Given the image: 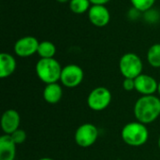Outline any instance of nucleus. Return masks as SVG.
I'll return each mask as SVG.
<instances>
[{
    "label": "nucleus",
    "instance_id": "nucleus-22",
    "mask_svg": "<svg viewBox=\"0 0 160 160\" xmlns=\"http://www.w3.org/2000/svg\"><path fill=\"white\" fill-rule=\"evenodd\" d=\"M140 13H142L140 10H138L137 8H135L132 7V8L129 10L128 16H129V18H131L132 20H137V19L140 17Z\"/></svg>",
    "mask_w": 160,
    "mask_h": 160
},
{
    "label": "nucleus",
    "instance_id": "nucleus-25",
    "mask_svg": "<svg viewBox=\"0 0 160 160\" xmlns=\"http://www.w3.org/2000/svg\"><path fill=\"white\" fill-rule=\"evenodd\" d=\"M38 160H54V159L50 158H40V159H38Z\"/></svg>",
    "mask_w": 160,
    "mask_h": 160
},
{
    "label": "nucleus",
    "instance_id": "nucleus-10",
    "mask_svg": "<svg viewBox=\"0 0 160 160\" xmlns=\"http://www.w3.org/2000/svg\"><path fill=\"white\" fill-rule=\"evenodd\" d=\"M158 82L157 80L147 74L142 73L135 79V90L142 96H151L158 92Z\"/></svg>",
    "mask_w": 160,
    "mask_h": 160
},
{
    "label": "nucleus",
    "instance_id": "nucleus-12",
    "mask_svg": "<svg viewBox=\"0 0 160 160\" xmlns=\"http://www.w3.org/2000/svg\"><path fill=\"white\" fill-rule=\"evenodd\" d=\"M16 145L10 135H2L0 138V160L15 159Z\"/></svg>",
    "mask_w": 160,
    "mask_h": 160
},
{
    "label": "nucleus",
    "instance_id": "nucleus-18",
    "mask_svg": "<svg viewBox=\"0 0 160 160\" xmlns=\"http://www.w3.org/2000/svg\"><path fill=\"white\" fill-rule=\"evenodd\" d=\"M157 0H130L133 8H137L141 12H146L151 9L156 4Z\"/></svg>",
    "mask_w": 160,
    "mask_h": 160
},
{
    "label": "nucleus",
    "instance_id": "nucleus-23",
    "mask_svg": "<svg viewBox=\"0 0 160 160\" xmlns=\"http://www.w3.org/2000/svg\"><path fill=\"white\" fill-rule=\"evenodd\" d=\"M89 1H90L91 5H102V6H106V4H108L112 0H89Z\"/></svg>",
    "mask_w": 160,
    "mask_h": 160
},
{
    "label": "nucleus",
    "instance_id": "nucleus-14",
    "mask_svg": "<svg viewBox=\"0 0 160 160\" xmlns=\"http://www.w3.org/2000/svg\"><path fill=\"white\" fill-rule=\"evenodd\" d=\"M63 96V88L58 82L49 83L43 89V98L49 104L58 103Z\"/></svg>",
    "mask_w": 160,
    "mask_h": 160
},
{
    "label": "nucleus",
    "instance_id": "nucleus-4",
    "mask_svg": "<svg viewBox=\"0 0 160 160\" xmlns=\"http://www.w3.org/2000/svg\"><path fill=\"white\" fill-rule=\"evenodd\" d=\"M143 63L141 57L134 52H127L119 60V70L124 78L136 79L142 73Z\"/></svg>",
    "mask_w": 160,
    "mask_h": 160
},
{
    "label": "nucleus",
    "instance_id": "nucleus-2",
    "mask_svg": "<svg viewBox=\"0 0 160 160\" xmlns=\"http://www.w3.org/2000/svg\"><path fill=\"white\" fill-rule=\"evenodd\" d=\"M121 137L125 143L132 147H140L144 145L149 138V131L146 125L136 122H130L127 124L122 131Z\"/></svg>",
    "mask_w": 160,
    "mask_h": 160
},
{
    "label": "nucleus",
    "instance_id": "nucleus-9",
    "mask_svg": "<svg viewBox=\"0 0 160 160\" xmlns=\"http://www.w3.org/2000/svg\"><path fill=\"white\" fill-rule=\"evenodd\" d=\"M87 14L90 22L97 27H104L111 21V13L106 6L92 5Z\"/></svg>",
    "mask_w": 160,
    "mask_h": 160
},
{
    "label": "nucleus",
    "instance_id": "nucleus-5",
    "mask_svg": "<svg viewBox=\"0 0 160 160\" xmlns=\"http://www.w3.org/2000/svg\"><path fill=\"white\" fill-rule=\"evenodd\" d=\"M112 93L108 88L98 86L94 88L88 95L87 105L92 111L101 112L109 107L112 102Z\"/></svg>",
    "mask_w": 160,
    "mask_h": 160
},
{
    "label": "nucleus",
    "instance_id": "nucleus-16",
    "mask_svg": "<svg viewBox=\"0 0 160 160\" xmlns=\"http://www.w3.org/2000/svg\"><path fill=\"white\" fill-rule=\"evenodd\" d=\"M56 53V47L55 45L49 40H44L39 42L38 54L40 58H54Z\"/></svg>",
    "mask_w": 160,
    "mask_h": 160
},
{
    "label": "nucleus",
    "instance_id": "nucleus-27",
    "mask_svg": "<svg viewBox=\"0 0 160 160\" xmlns=\"http://www.w3.org/2000/svg\"><path fill=\"white\" fill-rule=\"evenodd\" d=\"M158 147H159V149H160V136H159V138H158Z\"/></svg>",
    "mask_w": 160,
    "mask_h": 160
},
{
    "label": "nucleus",
    "instance_id": "nucleus-21",
    "mask_svg": "<svg viewBox=\"0 0 160 160\" xmlns=\"http://www.w3.org/2000/svg\"><path fill=\"white\" fill-rule=\"evenodd\" d=\"M123 88L129 92L135 89V79H129V78H125L123 82Z\"/></svg>",
    "mask_w": 160,
    "mask_h": 160
},
{
    "label": "nucleus",
    "instance_id": "nucleus-8",
    "mask_svg": "<svg viewBox=\"0 0 160 160\" xmlns=\"http://www.w3.org/2000/svg\"><path fill=\"white\" fill-rule=\"evenodd\" d=\"M39 41L36 37L33 36H25L19 38L13 47L14 52L19 57H29L38 53Z\"/></svg>",
    "mask_w": 160,
    "mask_h": 160
},
{
    "label": "nucleus",
    "instance_id": "nucleus-17",
    "mask_svg": "<svg viewBox=\"0 0 160 160\" xmlns=\"http://www.w3.org/2000/svg\"><path fill=\"white\" fill-rule=\"evenodd\" d=\"M68 3L70 10L75 14H83L88 12L92 6L89 0H70Z\"/></svg>",
    "mask_w": 160,
    "mask_h": 160
},
{
    "label": "nucleus",
    "instance_id": "nucleus-7",
    "mask_svg": "<svg viewBox=\"0 0 160 160\" xmlns=\"http://www.w3.org/2000/svg\"><path fill=\"white\" fill-rule=\"evenodd\" d=\"M84 78L82 68L75 64H69L63 68L60 82L62 85L68 88H75L79 86Z\"/></svg>",
    "mask_w": 160,
    "mask_h": 160
},
{
    "label": "nucleus",
    "instance_id": "nucleus-15",
    "mask_svg": "<svg viewBox=\"0 0 160 160\" xmlns=\"http://www.w3.org/2000/svg\"><path fill=\"white\" fill-rule=\"evenodd\" d=\"M146 59L148 64L155 68H160V43H155L153 44L147 51L146 53Z\"/></svg>",
    "mask_w": 160,
    "mask_h": 160
},
{
    "label": "nucleus",
    "instance_id": "nucleus-19",
    "mask_svg": "<svg viewBox=\"0 0 160 160\" xmlns=\"http://www.w3.org/2000/svg\"><path fill=\"white\" fill-rule=\"evenodd\" d=\"M10 137L12 138L13 142H14L16 144H22V143H23V142H25L26 138H27L26 132H25L23 129H22V128L17 129L15 132H13V133L10 135Z\"/></svg>",
    "mask_w": 160,
    "mask_h": 160
},
{
    "label": "nucleus",
    "instance_id": "nucleus-11",
    "mask_svg": "<svg viewBox=\"0 0 160 160\" xmlns=\"http://www.w3.org/2000/svg\"><path fill=\"white\" fill-rule=\"evenodd\" d=\"M21 123V117L17 111L13 109L7 110L1 117V128L4 134L11 135L17 129H19Z\"/></svg>",
    "mask_w": 160,
    "mask_h": 160
},
{
    "label": "nucleus",
    "instance_id": "nucleus-26",
    "mask_svg": "<svg viewBox=\"0 0 160 160\" xmlns=\"http://www.w3.org/2000/svg\"><path fill=\"white\" fill-rule=\"evenodd\" d=\"M158 94H159V96H160V82H158Z\"/></svg>",
    "mask_w": 160,
    "mask_h": 160
},
{
    "label": "nucleus",
    "instance_id": "nucleus-20",
    "mask_svg": "<svg viewBox=\"0 0 160 160\" xmlns=\"http://www.w3.org/2000/svg\"><path fill=\"white\" fill-rule=\"evenodd\" d=\"M144 13H145L144 18H145V20H146L147 22H158V19H159L158 13L156 10H154L153 8L147 10V11L144 12Z\"/></svg>",
    "mask_w": 160,
    "mask_h": 160
},
{
    "label": "nucleus",
    "instance_id": "nucleus-24",
    "mask_svg": "<svg viewBox=\"0 0 160 160\" xmlns=\"http://www.w3.org/2000/svg\"><path fill=\"white\" fill-rule=\"evenodd\" d=\"M57 1L58 3H67V2H69L70 0H55Z\"/></svg>",
    "mask_w": 160,
    "mask_h": 160
},
{
    "label": "nucleus",
    "instance_id": "nucleus-1",
    "mask_svg": "<svg viewBox=\"0 0 160 160\" xmlns=\"http://www.w3.org/2000/svg\"><path fill=\"white\" fill-rule=\"evenodd\" d=\"M134 115L144 125L155 122L160 115V99L155 95L142 96L134 105Z\"/></svg>",
    "mask_w": 160,
    "mask_h": 160
},
{
    "label": "nucleus",
    "instance_id": "nucleus-13",
    "mask_svg": "<svg viewBox=\"0 0 160 160\" xmlns=\"http://www.w3.org/2000/svg\"><path fill=\"white\" fill-rule=\"evenodd\" d=\"M17 62L13 55L8 52L0 54V78L5 79L9 77L16 70Z\"/></svg>",
    "mask_w": 160,
    "mask_h": 160
},
{
    "label": "nucleus",
    "instance_id": "nucleus-3",
    "mask_svg": "<svg viewBox=\"0 0 160 160\" xmlns=\"http://www.w3.org/2000/svg\"><path fill=\"white\" fill-rule=\"evenodd\" d=\"M62 69V66L55 58H40L36 64L37 76L46 84L58 82Z\"/></svg>",
    "mask_w": 160,
    "mask_h": 160
},
{
    "label": "nucleus",
    "instance_id": "nucleus-6",
    "mask_svg": "<svg viewBox=\"0 0 160 160\" xmlns=\"http://www.w3.org/2000/svg\"><path fill=\"white\" fill-rule=\"evenodd\" d=\"M98 138V128L90 123H85L80 126L74 135L76 143L82 148H88L92 146Z\"/></svg>",
    "mask_w": 160,
    "mask_h": 160
}]
</instances>
